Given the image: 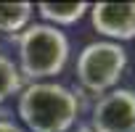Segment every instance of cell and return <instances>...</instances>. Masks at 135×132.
I'll use <instances>...</instances> for the list:
<instances>
[{
    "label": "cell",
    "mask_w": 135,
    "mask_h": 132,
    "mask_svg": "<svg viewBox=\"0 0 135 132\" xmlns=\"http://www.w3.org/2000/svg\"><path fill=\"white\" fill-rule=\"evenodd\" d=\"M16 111L29 132H69L80 116V100L58 82H32L21 90Z\"/></svg>",
    "instance_id": "6da1fadb"
},
{
    "label": "cell",
    "mask_w": 135,
    "mask_h": 132,
    "mask_svg": "<svg viewBox=\"0 0 135 132\" xmlns=\"http://www.w3.org/2000/svg\"><path fill=\"white\" fill-rule=\"evenodd\" d=\"M69 61V40L58 27L29 24L19 34V74L32 82H48Z\"/></svg>",
    "instance_id": "7a4b0ae2"
},
{
    "label": "cell",
    "mask_w": 135,
    "mask_h": 132,
    "mask_svg": "<svg viewBox=\"0 0 135 132\" xmlns=\"http://www.w3.org/2000/svg\"><path fill=\"white\" fill-rule=\"evenodd\" d=\"M127 69V50L119 42L95 40L85 45L77 55V79L90 93H109Z\"/></svg>",
    "instance_id": "3957f363"
},
{
    "label": "cell",
    "mask_w": 135,
    "mask_h": 132,
    "mask_svg": "<svg viewBox=\"0 0 135 132\" xmlns=\"http://www.w3.org/2000/svg\"><path fill=\"white\" fill-rule=\"evenodd\" d=\"M93 132H135V90L114 87L103 93L90 116Z\"/></svg>",
    "instance_id": "277c9868"
},
{
    "label": "cell",
    "mask_w": 135,
    "mask_h": 132,
    "mask_svg": "<svg viewBox=\"0 0 135 132\" xmlns=\"http://www.w3.org/2000/svg\"><path fill=\"white\" fill-rule=\"evenodd\" d=\"M90 21L109 42H127L135 37V3H95Z\"/></svg>",
    "instance_id": "5b68a950"
},
{
    "label": "cell",
    "mask_w": 135,
    "mask_h": 132,
    "mask_svg": "<svg viewBox=\"0 0 135 132\" xmlns=\"http://www.w3.org/2000/svg\"><path fill=\"white\" fill-rule=\"evenodd\" d=\"M88 11H90L88 3H40V6H37V13H40L45 21H50V27L74 24V21H80Z\"/></svg>",
    "instance_id": "8992f818"
},
{
    "label": "cell",
    "mask_w": 135,
    "mask_h": 132,
    "mask_svg": "<svg viewBox=\"0 0 135 132\" xmlns=\"http://www.w3.org/2000/svg\"><path fill=\"white\" fill-rule=\"evenodd\" d=\"M35 8L32 3H0V32L13 34L29 27Z\"/></svg>",
    "instance_id": "52a82bcc"
},
{
    "label": "cell",
    "mask_w": 135,
    "mask_h": 132,
    "mask_svg": "<svg viewBox=\"0 0 135 132\" xmlns=\"http://www.w3.org/2000/svg\"><path fill=\"white\" fill-rule=\"evenodd\" d=\"M21 90V74L13 66L11 58H6L0 53V103H6L11 95H16Z\"/></svg>",
    "instance_id": "ba28073f"
},
{
    "label": "cell",
    "mask_w": 135,
    "mask_h": 132,
    "mask_svg": "<svg viewBox=\"0 0 135 132\" xmlns=\"http://www.w3.org/2000/svg\"><path fill=\"white\" fill-rule=\"evenodd\" d=\"M0 132H24L19 124H13V121H6V119H0Z\"/></svg>",
    "instance_id": "9c48e42d"
}]
</instances>
